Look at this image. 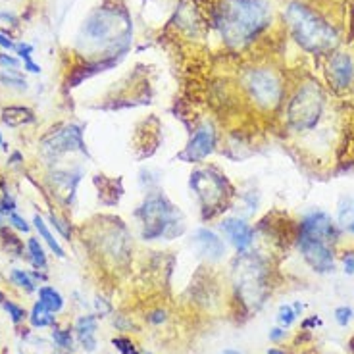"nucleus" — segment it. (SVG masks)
Masks as SVG:
<instances>
[{
  "mask_svg": "<svg viewBox=\"0 0 354 354\" xmlns=\"http://www.w3.org/2000/svg\"><path fill=\"white\" fill-rule=\"evenodd\" d=\"M268 24V8L262 0H221L216 26L230 46H245Z\"/></svg>",
  "mask_w": 354,
  "mask_h": 354,
  "instance_id": "f257e3e1",
  "label": "nucleus"
},
{
  "mask_svg": "<svg viewBox=\"0 0 354 354\" xmlns=\"http://www.w3.org/2000/svg\"><path fill=\"white\" fill-rule=\"evenodd\" d=\"M335 237V225L328 214L314 212L302 221L299 247H301L302 257L312 270H316L319 274L333 270L331 241Z\"/></svg>",
  "mask_w": 354,
  "mask_h": 354,
  "instance_id": "f03ea898",
  "label": "nucleus"
},
{
  "mask_svg": "<svg viewBox=\"0 0 354 354\" xmlns=\"http://www.w3.org/2000/svg\"><path fill=\"white\" fill-rule=\"evenodd\" d=\"M285 18L289 21L292 35L312 53L331 50L337 44V33L324 19L302 4H291Z\"/></svg>",
  "mask_w": 354,
  "mask_h": 354,
  "instance_id": "7ed1b4c3",
  "label": "nucleus"
},
{
  "mask_svg": "<svg viewBox=\"0 0 354 354\" xmlns=\"http://www.w3.org/2000/svg\"><path fill=\"white\" fill-rule=\"evenodd\" d=\"M135 216L142 223V237L145 241H154L160 237L171 239L177 230V225H183L177 220V210L162 193H152L145 198V203L137 208Z\"/></svg>",
  "mask_w": 354,
  "mask_h": 354,
  "instance_id": "20e7f679",
  "label": "nucleus"
},
{
  "mask_svg": "<svg viewBox=\"0 0 354 354\" xmlns=\"http://www.w3.org/2000/svg\"><path fill=\"white\" fill-rule=\"evenodd\" d=\"M322 110H324L322 91L314 85H306L292 98L291 106H289V124L297 131H308L312 127H316Z\"/></svg>",
  "mask_w": 354,
  "mask_h": 354,
  "instance_id": "39448f33",
  "label": "nucleus"
},
{
  "mask_svg": "<svg viewBox=\"0 0 354 354\" xmlns=\"http://www.w3.org/2000/svg\"><path fill=\"white\" fill-rule=\"evenodd\" d=\"M83 33L88 43L115 44L120 41L115 37L127 35V21L118 24V14L114 10H98L83 26Z\"/></svg>",
  "mask_w": 354,
  "mask_h": 354,
  "instance_id": "423d86ee",
  "label": "nucleus"
},
{
  "mask_svg": "<svg viewBox=\"0 0 354 354\" xmlns=\"http://www.w3.org/2000/svg\"><path fill=\"white\" fill-rule=\"evenodd\" d=\"M247 88L250 97L257 100L260 106L274 108L281 98V83L275 77L274 71L254 70L248 73Z\"/></svg>",
  "mask_w": 354,
  "mask_h": 354,
  "instance_id": "0eeeda50",
  "label": "nucleus"
},
{
  "mask_svg": "<svg viewBox=\"0 0 354 354\" xmlns=\"http://www.w3.org/2000/svg\"><path fill=\"white\" fill-rule=\"evenodd\" d=\"M191 189L195 191L196 196L201 198L204 210L214 208L216 204H220L225 195V187H223V179L220 176H214L208 169H196L191 174V181H189Z\"/></svg>",
  "mask_w": 354,
  "mask_h": 354,
  "instance_id": "6e6552de",
  "label": "nucleus"
},
{
  "mask_svg": "<svg viewBox=\"0 0 354 354\" xmlns=\"http://www.w3.org/2000/svg\"><path fill=\"white\" fill-rule=\"evenodd\" d=\"M43 151L48 154H64V152L80 151L87 152L85 149V142H83V131H81L80 125H64L62 129H56L50 131L43 139Z\"/></svg>",
  "mask_w": 354,
  "mask_h": 354,
  "instance_id": "1a4fd4ad",
  "label": "nucleus"
},
{
  "mask_svg": "<svg viewBox=\"0 0 354 354\" xmlns=\"http://www.w3.org/2000/svg\"><path fill=\"white\" fill-rule=\"evenodd\" d=\"M216 147V133H214L212 125H203L201 129H196V133L191 137V141L185 147V151L179 154V158L185 162H203L204 158H208L214 152Z\"/></svg>",
  "mask_w": 354,
  "mask_h": 354,
  "instance_id": "9d476101",
  "label": "nucleus"
},
{
  "mask_svg": "<svg viewBox=\"0 0 354 354\" xmlns=\"http://www.w3.org/2000/svg\"><path fill=\"white\" fill-rule=\"evenodd\" d=\"M220 230L239 252L247 250L252 245V241H254L252 227L245 220H241V218H225V220H221Z\"/></svg>",
  "mask_w": 354,
  "mask_h": 354,
  "instance_id": "9b49d317",
  "label": "nucleus"
},
{
  "mask_svg": "<svg viewBox=\"0 0 354 354\" xmlns=\"http://www.w3.org/2000/svg\"><path fill=\"white\" fill-rule=\"evenodd\" d=\"M193 245L198 250V254H203L208 260H220L225 254V243L218 233L201 227L193 233Z\"/></svg>",
  "mask_w": 354,
  "mask_h": 354,
  "instance_id": "f8f14e48",
  "label": "nucleus"
},
{
  "mask_svg": "<svg viewBox=\"0 0 354 354\" xmlns=\"http://www.w3.org/2000/svg\"><path fill=\"white\" fill-rule=\"evenodd\" d=\"M97 328L98 319L97 316H93V314L81 316V318L75 322V335H77L81 346H83L87 353H93V351L97 348Z\"/></svg>",
  "mask_w": 354,
  "mask_h": 354,
  "instance_id": "ddd939ff",
  "label": "nucleus"
},
{
  "mask_svg": "<svg viewBox=\"0 0 354 354\" xmlns=\"http://www.w3.org/2000/svg\"><path fill=\"white\" fill-rule=\"evenodd\" d=\"M329 80L335 83V87H346L353 80V62L346 54H337L329 62Z\"/></svg>",
  "mask_w": 354,
  "mask_h": 354,
  "instance_id": "4468645a",
  "label": "nucleus"
},
{
  "mask_svg": "<svg viewBox=\"0 0 354 354\" xmlns=\"http://www.w3.org/2000/svg\"><path fill=\"white\" fill-rule=\"evenodd\" d=\"M33 122H35V114L26 106H8L2 110V124L8 127H21Z\"/></svg>",
  "mask_w": 354,
  "mask_h": 354,
  "instance_id": "2eb2a0df",
  "label": "nucleus"
},
{
  "mask_svg": "<svg viewBox=\"0 0 354 354\" xmlns=\"http://www.w3.org/2000/svg\"><path fill=\"white\" fill-rule=\"evenodd\" d=\"M29 322H31L33 328H50V326L56 324V316L44 304L35 302L33 308H31V314H29Z\"/></svg>",
  "mask_w": 354,
  "mask_h": 354,
  "instance_id": "dca6fc26",
  "label": "nucleus"
},
{
  "mask_svg": "<svg viewBox=\"0 0 354 354\" xmlns=\"http://www.w3.org/2000/svg\"><path fill=\"white\" fill-rule=\"evenodd\" d=\"M33 223H35L37 233H39V235H41V239H44V243L50 247V250H53L54 254H56L58 258L66 257L64 248L60 247V243H58V239L53 235V231L48 230V225L44 223L43 218H41V216H35V218H33Z\"/></svg>",
  "mask_w": 354,
  "mask_h": 354,
  "instance_id": "f3484780",
  "label": "nucleus"
},
{
  "mask_svg": "<svg viewBox=\"0 0 354 354\" xmlns=\"http://www.w3.org/2000/svg\"><path fill=\"white\" fill-rule=\"evenodd\" d=\"M39 302L44 304L54 314L64 308V297L54 287H48V285H44V287L39 289Z\"/></svg>",
  "mask_w": 354,
  "mask_h": 354,
  "instance_id": "a211bd4d",
  "label": "nucleus"
},
{
  "mask_svg": "<svg viewBox=\"0 0 354 354\" xmlns=\"http://www.w3.org/2000/svg\"><path fill=\"white\" fill-rule=\"evenodd\" d=\"M27 250H29V258H31L33 266L39 268V270H46V254H44L43 245L39 243L37 237H29V241H27Z\"/></svg>",
  "mask_w": 354,
  "mask_h": 354,
  "instance_id": "6ab92c4d",
  "label": "nucleus"
},
{
  "mask_svg": "<svg viewBox=\"0 0 354 354\" xmlns=\"http://www.w3.org/2000/svg\"><path fill=\"white\" fill-rule=\"evenodd\" d=\"M0 85L10 88H18V91H26L27 81L26 77L16 70H2L0 71Z\"/></svg>",
  "mask_w": 354,
  "mask_h": 354,
  "instance_id": "aec40b11",
  "label": "nucleus"
},
{
  "mask_svg": "<svg viewBox=\"0 0 354 354\" xmlns=\"http://www.w3.org/2000/svg\"><path fill=\"white\" fill-rule=\"evenodd\" d=\"M339 221L341 225L354 233V198H346L339 208Z\"/></svg>",
  "mask_w": 354,
  "mask_h": 354,
  "instance_id": "412c9836",
  "label": "nucleus"
},
{
  "mask_svg": "<svg viewBox=\"0 0 354 354\" xmlns=\"http://www.w3.org/2000/svg\"><path fill=\"white\" fill-rule=\"evenodd\" d=\"M10 279H12V283L16 285V287H19V289H24L27 292H33L37 289L33 277L27 274V272H24V270H12Z\"/></svg>",
  "mask_w": 354,
  "mask_h": 354,
  "instance_id": "4be33fe9",
  "label": "nucleus"
},
{
  "mask_svg": "<svg viewBox=\"0 0 354 354\" xmlns=\"http://www.w3.org/2000/svg\"><path fill=\"white\" fill-rule=\"evenodd\" d=\"M53 341L56 343V346H60V348H64V351H68V348H71L73 337H71L70 329H54Z\"/></svg>",
  "mask_w": 354,
  "mask_h": 354,
  "instance_id": "5701e85b",
  "label": "nucleus"
},
{
  "mask_svg": "<svg viewBox=\"0 0 354 354\" xmlns=\"http://www.w3.org/2000/svg\"><path fill=\"white\" fill-rule=\"evenodd\" d=\"M4 310L8 312V316L12 318V322H14V324H19V322H24V319L27 318L26 310L21 308L19 304H16V302L4 301Z\"/></svg>",
  "mask_w": 354,
  "mask_h": 354,
  "instance_id": "b1692460",
  "label": "nucleus"
},
{
  "mask_svg": "<svg viewBox=\"0 0 354 354\" xmlns=\"http://www.w3.org/2000/svg\"><path fill=\"white\" fill-rule=\"evenodd\" d=\"M295 318H297V314H295L292 306H289V304H283V306L279 308L277 319H279V324H281L283 328H289V326H292Z\"/></svg>",
  "mask_w": 354,
  "mask_h": 354,
  "instance_id": "393cba45",
  "label": "nucleus"
},
{
  "mask_svg": "<svg viewBox=\"0 0 354 354\" xmlns=\"http://www.w3.org/2000/svg\"><path fill=\"white\" fill-rule=\"evenodd\" d=\"M112 345L120 351V354H139L137 353V348H135V345H133L129 339H125V337L112 339Z\"/></svg>",
  "mask_w": 354,
  "mask_h": 354,
  "instance_id": "a878e982",
  "label": "nucleus"
},
{
  "mask_svg": "<svg viewBox=\"0 0 354 354\" xmlns=\"http://www.w3.org/2000/svg\"><path fill=\"white\" fill-rule=\"evenodd\" d=\"M8 223L12 225V227H16L18 231H24V233H27V231H29V223H27V221L16 212L8 214Z\"/></svg>",
  "mask_w": 354,
  "mask_h": 354,
  "instance_id": "bb28decb",
  "label": "nucleus"
},
{
  "mask_svg": "<svg viewBox=\"0 0 354 354\" xmlns=\"http://www.w3.org/2000/svg\"><path fill=\"white\" fill-rule=\"evenodd\" d=\"M335 319H337V324L339 326H343L345 328L346 324L353 319V310L351 308H346V306H341V308H337L335 310Z\"/></svg>",
  "mask_w": 354,
  "mask_h": 354,
  "instance_id": "cd10ccee",
  "label": "nucleus"
},
{
  "mask_svg": "<svg viewBox=\"0 0 354 354\" xmlns=\"http://www.w3.org/2000/svg\"><path fill=\"white\" fill-rule=\"evenodd\" d=\"M50 223H53L54 227H56V230L60 231V233H62L64 237H66V239L70 241L71 239V231H70V227H68V225H66V221L64 220H60V218H58V216H50Z\"/></svg>",
  "mask_w": 354,
  "mask_h": 354,
  "instance_id": "c85d7f7f",
  "label": "nucleus"
},
{
  "mask_svg": "<svg viewBox=\"0 0 354 354\" xmlns=\"http://www.w3.org/2000/svg\"><path fill=\"white\" fill-rule=\"evenodd\" d=\"M0 66H2L4 70H18L19 60L18 58H14V56H10V54H0Z\"/></svg>",
  "mask_w": 354,
  "mask_h": 354,
  "instance_id": "c756f323",
  "label": "nucleus"
},
{
  "mask_svg": "<svg viewBox=\"0 0 354 354\" xmlns=\"http://www.w3.org/2000/svg\"><path fill=\"white\" fill-rule=\"evenodd\" d=\"M14 50L19 54V58H29V56H31V53H33V46L27 43H19V44H16V48H14Z\"/></svg>",
  "mask_w": 354,
  "mask_h": 354,
  "instance_id": "7c9ffc66",
  "label": "nucleus"
},
{
  "mask_svg": "<svg viewBox=\"0 0 354 354\" xmlns=\"http://www.w3.org/2000/svg\"><path fill=\"white\" fill-rule=\"evenodd\" d=\"M343 264H345L346 274H354V252H346L343 258Z\"/></svg>",
  "mask_w": 354,
  "mask_h": 354,
  "instance_id": "2f4dec72",
  "label": "nucleus"
},
{
  "mask_svg": "<svg viewBox=\"0 0 354 354\" xmlns=\"http://www.w3.org/2000/svg\"><path fill=\"white\" fill-rule=\"evenodd\" d=\"M24 68H26L27 71H31V73H41V66L33 62L31 56H29V58H24Z\"/></svg>",
  "mask_w": 354,
  "mask_h": 354,
  "instance_id": "473e14b6",
  "label": "nucleus"
},
{
  "mask_svg": "<svg viewBox=\"0 0 354 354\" xmlns=\"http://www.w3.org/2000/svg\"><path fill=\"white\" fill-rule=\"evenodd\" d=\"M166 319V312L164 310H156V312H152L151 316H149V322L152 324H162Z\"/></svg>",
  "mask_w": 354,
  "mask_h": 354,
  "instance_id": "72a5a7b5",
  "label": "nucleus"
},
{
  "mask_svg": "<svg viewBox=\"0 0 354 354\" xmlns=\"http://www.w3.org/2000/svg\"><path fill=\"white\" fill-rule=\"evenodd\" d=\"M0 46H2L4 50H14V48H16V44L12 43L6 35H2V33H0Z\"/></svg>",
  "mask_w": 354,
  "mask_h": 354,
  "instance_id": "f704fd0d",
  "label": "nucleus"
},
{
  "mask_svg": "<svg viewBox=\"0 0 354 354\" xmlns=\"http://www.w3.org/2000/svg\"><path fill=\"white\" fill-rule=\"evenodd\" d=\"M285 337V331L283 329H279V328H275L270 331V341H274V343H277V341H281Z\"/></svg>",
  "mask_w": 354,
  "mask_h": 354,
  "instance_id": "c9c22d12",
  "label": "nucleus"
},
{
  "mask_svg": "<svg viewBox=\"0 0 354 354\" xmlns=\"http://www.w3.org/2000/svg\"><path fill=\"white\" fill-rule=\"evenodd\" d=\"M19 162H24V156H21L19 152H12V156H10V164H12V166H18Z\"/></svg>",
  "mask_w": 354,
  "mask_h": 354,
  "instance_id": "e433bc0d",
  "label": "nucleus"
},
{
  "mask_svg": "<svg viewBox=\"0 0 354 354\" xmlns=\"http://www.w3.org/2000/svg\"><path fill=\"white\" fill-rule=\"evenodd\" d=\"M292 310H295V314L299 316V314H301V312H302V304H301V302H295V304H292Z\"/></svg>",
  "mask_w": 354,
  "mask_h": 354,
  "instance_id": "4c0bfd02",
  "label": "nucleus"
},
{
  "mask_svg": "<svg viewBox=\"0 0 354 354\" xmlns=\"http://www.w3.org/2000/svg\"><path fill=\"white\" fill-rule=\"evenodd\" d=\"M223 354H243V353L235 351V348H225V351H223Z\"/></svg>",
  "mask_w": 354,
  "mask_h": 354,
  "instance_id": "58836bf2",
  "label": "nucleus"
},
{
  "mask_svg": "<svg viewBox=\"0 0 354 354\" xmlns=\"http://www.w3.org/2000/svg\"><path fill=\"white\" fill-rule=\"evenodd\" d=\"M268 354H285V353H281V351H277V348H270V351H268Z\"/></svg>",
  "mask_w": 354,
  "mask_h": 354,
  "instance_id": "ea45409f",
  "label": "nucleus"
},
{
  "mask_svg": "<svg viewBox=\"0 0 354 354\" xmlns=\"http://www.w3.org/2000/svg\"><path fill=\"white\" fill-rule=\"evenodd\" d=\"M4 145V139H2V133H0V147Z\"/></svg>",
  "mask_w": 354,
  "mask_h": 354,
  "instance_id": "a19ab883",
  "label": "nucleus"
},
{
  "mask_svg": "<svg viewBox=\"0 0 354 354\" xmlns=\"http://www.w3.org/2000/svg\"><path fill=\"white\" fill-rule=\"evenodd\" d=\"M0 302H4V295L2 292H0Z\"/></svg>",
  "mask_w": 354,
  "mask_h": 354,
  "instance_id": "79ce46f5",
  "label": "nucleus"
}]
</instances>
